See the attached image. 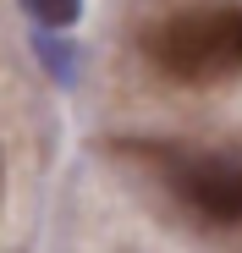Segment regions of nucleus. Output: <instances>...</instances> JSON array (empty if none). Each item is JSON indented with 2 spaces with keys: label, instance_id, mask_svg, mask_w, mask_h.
<instances>
[{
  "label": "nucleus",
  "instance_id": "nucleus-1",
  "mask_svg": "<svg viewBox=\"0 0 242 253\" xmlns=\"http://www.w3.org/2000/svg\"><path fill=\"white\" fill-rule=\"evenodd\" d=\"M154 66L176 83H226L242 72V0H204L149 33Z\"/></svg>",
  "mask_w": 242,
  "mask_h": 253
},
{
  "label": "nucleus",
  "instance_id": "nucleus-2",
  "mask_svg": "<svg viewBox=\"0 0 242 253\" xmlns=\"http://www.w3.org/2000/svg\"><path fill=\"white\" fill-rule=\"evenodd\" d=\"M171 187L215 226L242 220V154H182L171 160Z\"/></svg>",
  "mask_w": 242,
  "mask_h": 253
},
{
  "label": "nucleus",
  "instance_id": "nucleus-3",
  "mask_svg": "<svg viewBox=\"0 0 242 253\" xmlns=\"http://www.w3.org/2000/svg\"><path fill=\"white\" fill-rule=\"evenodd\" d=\"M28 17L39 28H72L77 17H83V0H22Z\"/></svg>",
  "mask_w": 242,
  "mask_h": 253
}]
</instances>
